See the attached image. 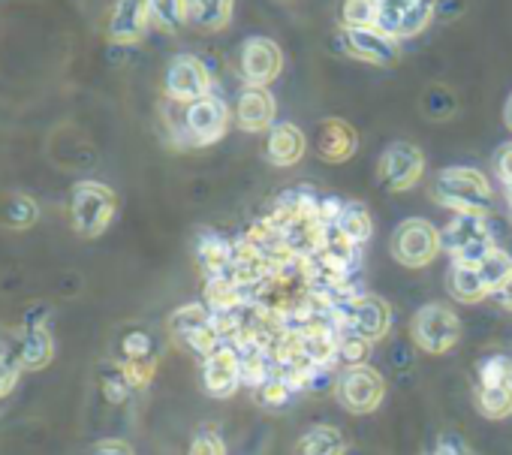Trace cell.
<instances>
[{
  "label": "cell",
  "instance_id": "cell-36",
  "mask_svg": "<svg viewBox=\"0 0 512 455\" xmlns=\"http://www.w3.org/2000/svg\"><path fill=\"white\" fill-rule=\"evenodd\" d=\"M509 359L503 356H491V359H482L479 362V383L476 386H500V383H509Z\"/></svg>",
  "mask_w": 512,
  "mask_h": 455
},
{
  "label": "cell",
  "instance_id": "cell-18",
  "mask_svg": "<svg viewBox=\"0 0 512 455\" xmlns=\"http://www.w3.org/2000/svg\"><path fill=\"white\" fill-rule=\"evenodd\" d=\"M275 115H278V106H275V97L269 94V88L244 85V91L238 97V106H235V118H238L241 130L266 133V130L275 127Z\"/></svg>",
  "mask_w": 512,
  "mask_h": 455
},
{
  "label": "cell",
  "instance_id": "cell-38",
  "mask_svg": "<svg viewBox=\"0 0 512 455\" xmlns=\"http://www.w3.org/2000/svg\"><path fill=\"white\" fill-rule=\"evenodd\" d=\"M187 455H226V446H223V440H220V434L214 428H202L193 437Z\"/></svg>",
  "mask_w": 512,
  "mask_h": 455
},
{
  "label": "cell",
  "instance_id": "cell-17",
  "mask_svg": "<svg viewBox=\"0 0 512 455\" xmlns=\"http://www.w3.org/2000/svg\"><path fill=\"white\" fill-rule=\"evenodd\" d=\"M151 28L148 16V0H115V7L109 13L106 34L112 43H139L145 31Z\"/></svg>",
  "mask_w": 512,
  "mask_h": 455
},
{
  "label": "cell",
  "instance_id": "cell-43",
  "mask_svg": "<svg viewBox=\"0 0 512 455\" xmlns=\"http://www.w3.org/2000/svg\"><path fill=\"white\" fill-rule=\"evenodd\" d=\"M434 455H470V452H467V446H464L458 437H449V434H446V437H440Z\"/></svg>",
  "mask_w": 512,
  "mask_h": 455
},
{
  "label": "cell",
  "instance_id": "cell-30",
  "mask_svg": "<svg viewBox=\"0 0 512 455\" xmlns=\"http://www.w3.org/2000/svg\"><path fill=\"white\" fill-rule=\"evenodd\" d=\"M0 214H4V223L7 226H16V230H28V226L37 223L40 217V208L31 196L25 193H10L4 199V205H0Z\"/></svg>",
  "mask_w": 512,
  "mask_h": 455
},
{
  "label": "cell",
  "instance_id": "cell-16",
  "mask_svg": "<svg viewBox=\"0 0 512 455\" xmlns=\"http://www.w3.org/2000/svg\"><path fill=\"white\" fill-rule=\"evenodd\" d=\"M202 383H205V392L214 395V398H229V395L238 392V386H241V356H238V350L232 344H223L220 350L205 356Z\"/></svg>",
  "mask_w": 512,
  "mask_h": 455
},
{
  "label": "cell",
  "instance_id": "cell-29",
  "mask_svg": "<svg viewBox=\"0 0 512 455\" xmlns=\"http://www.w3.org/2000/svg\"><path fill=\"white\" fill-rule=\"evenodd\" d=\"M338 226H341V233H344L350 242H356V245H368V239H371V233H374L371 214H368V208H365L362 202H347V205H344V214H341V220H338Z\"/></svg>",
  "mask_w": 512,
  "mask_h": 455
},
{
  "label": "cell",
  "instance_id": "cell-45",
  "mask_svg": "<svg viewBox=\"0 0 512 455\" xmlns=\"http://www.w3.org/2000/svg\"><path fill=\"white\" fill-rule=\"evenodd\" d=\"M503 115H506V118H503V121H506V127L512 130V94H509V100H506V109H503Z\"/></svg>",
  "mask_w": 512,
  "mask_h": 455
},
{
  "label": "cell",
  "instance_id": "cell-28",
  "mask_svg": "<svg viewBox=\"0 0 512 455\" xmlns=\"http://www.w3.org/2000/svg\"><path fill=\"white\" fill-rule=\"evenodd\" d=\"M151 28L163 34H175L187 22V4L184 0H148Z\"/></svg>",
  "mask_w": 512,
  "mask_h": 455
},
{
  "label": "cell",
  "instance_id": "cell-46",
  "mask_svg": "<svg viewBox=\"0 0 512 455\" xmlns=\"http://www.w3.org/2000/svg\"><path fill=\"white\" fill-rule=\"evenodd\" d=\"M506 199H509V217H512V187H506Z\"/></svg>",
  "mask_w": 512,
  "mask_h": 455
},
{
  "label": "cell",
  "instance_id": "cell-2",
  "mask_svg": "<svg viewBox=\"0 0 512 455\" xmlns=\"http://www.w3.org/2000/svg\"><path fill=\"white\" fill-rule=\"evenodd\" d=\"M172 139L178 145H190V148H205L214 145L226 136L229 130V106L220 97H202L190 106H184V112L178 115V121L166 118Z\"/></svg>",
  "mask_w": 512,
  "mask_h": 455
},
{
  "label": "cell",
  "instance_id": "cell-15",
  "mask_svg": "<svg viewBox=\"0 0 512 455\" xmlns=\"http://www.w3.org/2000/svg\"><path fill=\"white\" fill-rule=\"evenodd\" d=\"M121 368L133 389H142L151 383L157 371V344L148 332L133 329L121 338Z\"/></svg>",
  "mask_w": 512,
  "mask_h": 455
},
{
  "label": "cell",
  "instance_id": "cell-47",
  "mask_svg": "<svg viewBox=\"0 0 512 455\" xmlns=\"http://www.w3.org/2000/svg\"><path fill=\"white\" fill-rule=\"evenodd\" d=\"M509 386H512V371H509Z\"/></svg>",
  "mask_w": 512,
  "mask_h": 455
},
{
  "label": "cell",
  "instance_id": "cell-3",
  "mask_svg": "<svg viewBox=\"0 0 512 455\" xmlns=\"http://www.w3.org/2000/svg\"><path fill=\"white\" fill-rule=\"evenodd\" d=\"M440 242H443V251H449L452 266L476 269L494 251L485 214H455L446 223V230L440 233Z\"/></svg>",
  "mask_w": 512,
  "mask_h": 455
},
{
  "label": "cell",
  "instance_id": "cell-34",
  "mask_svg": "<svg viewBox=\"0 0 512 455\" xmlns=\"http://www.w3.org/2000/svg\"><path fill=\"white\" fill-rule=\"evenodd\" d=\"M338 359L347 362V368L368 365L371 359V341L353 332H338Z\"/></svg>",
  "mask_w": 512,
  "mask_h": 455
},
{
  "label": "cell",
  "instance_id": "cell-31",
  "mask_svg": "<svg viewBox=\"0 0 512 455\" xmlns=\"http://www.w3.org/2000/svg\"><path fill=\"white\" fill-rule=\"evenodd\" d=\"M476 272H479V281L485 284L488 296H494V293L503 287V281L512 275V257H509L506 251L494 248V251H491V254L476 266Z\"/></svg>",
  "mask_w": 512,
  "mask_h": 455
},
{
  "label": "cell",
  "instance_id": "cell-24",
  "mask_svg": "<svg viewBox=\"0 0 512 455\" xmlns=\"http://www.w3.org/2000/svg\"><path fill=\"white\" fill-rule=\"evenodd\" d=\"M232 254H235V248L229 242H223L220 236H202L196 242V260L208 278L226 275V269L232 266Z\"/></svg>",
  "mask_w": 512,
  "mask_h": 455
},
{
  "label": "cell",
  "instance_id": "cell-9",
  "mask_svg": "<svg viewBox=\"0 0 512 455\" xmlns=\"http://www.w3.org/2000/svg\"><path fill=\"white\" fill-rule=\"evenodd\" d=\"M425 175V154L413 142H395L377 163V181L389 193H404Z\"/></svg>",
  "mask_w": 512,
  "mask_h": 455
},
{
  "label": "cell",
  "instance_id": "cell-37",
  "mask_svg": "<svg viewBox=\"0 0 512 455\" xmlns=\"http://www.w3.org/2000/svg\"><path fill=\"white\" fill-rule=\"evenodd\" d=\"M253 392H256V401H260L263 407H272V410L284 407V404L290 401V395H293L281 377H272L269 383H263L260 389H253Z\"/></svg>",
  "mask_w": 512,
  "mask_h": 455
},
{
  "label": "cell",
  "instance_id": "cell-20",
  "mask_svg": "<svg viewBox=\"0 0 512 455\" xmlns=\"http://www.w3.org/2000/svg\"><path fill=\"white\" fill-rule=\"evenodd\" d=\"M302 356L320 368H332L338 362V329L329 320H317L299 332Z\"/></svg>",
  "mask_w": 512,
  "mask_h": 455
},
{
  "label": "cell",
  "instance_id": "cell-35",
  "mask_svg": "<svg viewBox=\"0 0 512 455\" xmlns=\"http://www.w3.org/2000/svg\"><path fill=\"white\" fill-rule=\"evenodd\" d=\"M130 392H133V386H130V380H127V374H124L121 365L103 371V395H106V401L121 404V401L130 398Z\"/></svg>",
  "mask_w": 512,
  "mask_h": 455
},
{
  "label": "cell",
  "instance_id": "cell-11",
  "mask_svg": "<svg viewBox=\"0 0 512 455\" xmlns=\"http://www.w3.org/2000/svg\"><path fill=\"white\" fill-rule=\"evenodd\" d=\"M437 0H380V31L401 40L425 31L434 22Z\"/></svg>",
  "mask_w": 512,
  "mask_h": 455
},
{
  "label": "cell",
  "instance_id": "cell-19",
  "mask_svg": "<svg viewBox=\"0 0 512 455\" xmlns=\"http://www.w3.org/2000/svg\"><path fill=\"white\" fill-rule=\"evenodd\" d=\"M359 133L344 118H323L317 127V154L326 163H344L356 154Z\"/></svg>",
  "mask_w": 512,
  "mask_h": 455
},
{
  "label": "cell",
  "instance_id": "cell-32",
  "mask_svg": "<svg viewBox=\"0 0 512 455\" xmlns=\"http://www.w3.org/2000/svg\"><path fill=\"white\" fill-rule=\"evenodd\" d=\"M341 25L344 28H377L380 25V0H341Z\"/></svg>",
  "mask_w": 512,
  "mask_h": 455
},
{
  "label": "cell",
  "instance_id": "cell-23",
  "mask_svg": "<svg viewBox=\"0 0 512 455\" xmlns=\"http://www.w3.org/2000/svg\"><path fill=\"white\" fill-rule=\"evenodd\" d=\"M347 440L335 425H311L296 440V455H344Z\"/></svg>",
  "mask_w": 512,
  "mask_h": 455
},
{
  "label": "cell",
  "instance_id": "cell-1",
  "mask_svg": "<svg viewBox=\"0 0 512 455\" xmlns=\"http://www.w3.org/2000/svg\"><path fill=\"white\" fill-rule=\"evenodd\" d=\"M431 199L455 214H488L491 187L488 178L473 166H446L431 181Z\"/></svg>",
  "mask_w": 512,
  "mask_h": 455
},
{
  "label": "cell",
  "instance_id": "cell-41",
  "mask_svg": "<svg viewBox=\"0 0 512 455\" xmlns=\"http://www.w3.org/2000/svg\"><path fill=\"white\" fill-rule=\"evenodd\" d=\"M94 455H133V446L124 440H100L94 446Z\"/></svg>",
  "mask_w": 512,
  "mask_h": 455
},
{
  "label": "cell",
  "instance_id": "cell-44",
  "mask_svg": "<svg viewBox=\"0 0 512 455\" xmlns=\"http://www.w3.org/2000/svg\"><path fill=\"white\" fill-rule=\"evenodd\" d=\"M494 299H497V305H500V308L512 311V275H509V278L503 281V287H500V290L494 293Z\"/></svg>",
  "mask_w": 512,
  "mask_h": 455
},
{
  "label": "cell",
  "instance_id": "cell-8",
  "mask_svg": "<svg viewBox=\"0 0 512 455\" xmlns=\"http://www.w3.org/2000/svg\"><path fill=\"white\" fill-rule=\"evenodd\" d=\"M211 88H214V79L196 55H175L169 61L163 91L172 103L190 106L202 97H211Z\"/></svg>",
  "mask_w": 512,
  "mask_h": 455
},
{
  "label": "cell",
  "instance_id": "cell-5",
  "mask_svg": "<svg viewBox=\"0 0 512 455\" xmlns=\"http://www.w3.org/2000/svg\"><path fill=\"white\" fill-rule=\"evenodd\" d=\"M443 242L437 226L422 220V217H410L404 223H398V230L392 233V260L401 263L404 269H425L428 263L437 260Z\"/></svg>",
  "mask_w": 512,
  "mask_h": 455
},
{
  "label": "cell",
  "instance_id": "cell-22",
  "mask_svg": "<svg viewBox=\"0 0 512 455\" xmlns=\"http://www.w3.org/2000/svg\"><path fill=\"white\" fill-rule=\"evenodd\" d=\"M187 22L199 31H223L232 22L235 0H184Z\"/></svg>",
  "mask_w": 512,
  "mask_h": 455
},
{
  "label": "cell",
  "instance_id": "cell-26",
  "mask_svg": "<svg viewBox=\"0 0 512 455\" xmlns=\"http://www.w3.org/2000/svg\"><path fill=\"white\" fill-rule=\"evenodd\" d=\"M476 407L485 419H503L512 413V386L500 383V386H476L473 392Z\"/></svg>",
  "mask_w": 512,
  "mask_h": 455
},
{
  "label": "cell",
  "instance_id": "cell-4",
  "mask_svg": "<svg viewBox=\"0 0 512 455\" xmlns=\"http://www.w3.org/2000/svg\"><path fill=\"white\" fill-rule=\"evenodd\" d=\"M118 199L115 193L100 181H79L70 196V220L73 230L85 239H97L109 230L115 217Z\"/></svg>",
  "mask_w": 512,
  "mask_h": 455
},
{
  "label": "cell",
  "instance_id": "cell-10",
  "mask_svg": "<svg viewBox=\"0 0 512 455\" xmlns=\"http://www.w3.org/2000/svg\"><path fill=\"white\" fill-rule=\"evenodd\" d=\"M335 392L350 413H374L386 398V383L374 368L356 365L335 380Z\"/></svg>",
  "mask_w": 512,
  "mask_h": 455
},
{
  "label": "cell",
  "instance_id": "cell-39",
  "mask_svg": "<svg viewBox=\"0 0 512 455\" xmlns=\"http://www.w3.org/2000/svg\"><path fill=\"white\" fill-rule=\"evenodd\" d=\"M19 374H22V365L16 356H7V353H0V398H7L16 383H19Z\"/></svg>",
  "mask_w": 512,
  "mask_h": 455
},
{
  "label": "cell",
  "instance_id": "cell-6",
  "mask_svg": "<svg viewBox=\"0 0 512 455\" xmlns=\"http://www.w3.org/2000/svg\"><path fill=\"white\" fill-rule=\"evenodd\" d=\"M332 326L338 332H353L368 341H380L392 326V308L380 296H356L332 308Z\"/></svg>",
  "mask_w": 512,
  "mask_h": 455
},
{
  "label": "cell",
  "instance_id": "cell-21",
  "mask_svg": "<svg viewBox=\"0 0 512 455\" xmlns=\"http://www.w3.org/2000/svg\"><path fill=\"white\" fill-rule=\"evenodd\" d=\"M305 148H308V139L305 133L296 127V124H275L269 130V145H266V157L272 166H296L302 157H305Z\"/></svg>",
  "mask_w": 512,
  "mask_h": 455
},
{
  "label": "cell",
  "instance_id": "cell-27",
  "mask_svg": "<svg viewBox=\"0 0 512 455\" xmlns=\"http://www.w3.org/2000/svg\"><path fill=\"white\" fill-rule=\"evenodd\" d=\"M214 320V314L208 311V305H181L178 311H172L169 317V332L178 338V341H187L193 332H199L202 326H208Z\"/></svg>",
  "mask_w": 512,
  "mask_h": 455
},
{
  "label": "cell",
  "instance_id": "cell-25",
  "mask_svg": "<svg viewBox=\"0 0 512 455\" xmlns=\"http://www.w3.org/2000/svg\"><path fill=\"white\" fill-rule=\"evenodd\" d=\"M446 284H449L452 299H458V302H464V305H476V302H482V299L488 296L485 284L479 281V272L470 269V266H452Z\"/></svg>",
  "mask_w": 512,
  "mask_h": 455
},
{
  "label": "cell",
  "instance_id": "cell-14",
  "mask_svg": "<svg viewBox=\"0 0 512 455\" xmlns=\"http://www.w3.org/2000/svg\"><path fill=\"white\" fill-rule=\"evenodd\" d=\"M344 52L374 67H395L401 58L398 40L380 28H344Z\"/></svg>",
  "mask_w": 512,
  "mask_h": 455
},
{
  "label": "cell",
  "instance_id": "cell-12",
  "mask_svg": "<svg viewBox=\"0 0 512 455\" xmlns=\"http://www.w3.org/2000/svg\"><path fill=\"white\" fill-rule=\"evenodd\" d=\"M55 356V341L49 332V311L46 308H31L19 335V347H16V359L22 365V371H40L52 362Z\"/></svg>",
  "mask_w": 512,
  "mask_h": 455
},
{
  "label": "cell",
  "instance_id": "cell-40",
  "mask_svg": "<svg viewBox=\"0 0 512 455\" xmlns=\"http://www.w3.org/2000/svg\"><path fill=\"white\" fill-rule=\"evenodd\" d=\"M494 172L503 181V187H512V142H506L503 148H497V154H494Z\"/></svg>",
  "mask_w": 512,
  "mask_h": 455
},
{
  "label": "cell",
  "instance_id": "cell-7",
  "mask_svg": "<svg viewBox=\"0 0 512 455\" xmlns=\"http://www.w3.org/2000/svg\"><path fill=\"white\" fill-rule=\"evenodd\" d=\"M410 335H413V341L425 353L443 356V353L458 347V341H461V320L446 305L431 302V305L416 311V317L410 323Z\"/></svg>",
  "mask_w": 512,
  "mask_h": 455
},
{
  "label": "cell",
  "instance_id": "cell-33",
  "mask_svg": "<svg viewBox=\"0 0 512 455\" xmlns=\"http://www.w3.org/2000/svg\"><path fill=\"white\" fill-rule=\"evenodd\" d=\"M458 109V100L452 94V88L446 85H428L425 97H422V112L428 115V121H449Z\"/></svg>",
  "mask_w": 512,
  "mask_h": 455
},
{
  "label": "cell",
  "instance_id": "cell-13",
  "mask_svg": "<svg viewBox=\"0 0 512 455\" xmlns=\"http://www.w3.org/2000/svg\"><path fill=\"white\" fill-rule=\"evenodd\" d=\"M284 70V52L269 37H250L241 49V79L253 88H269Z\"/></svg>",
  "mask_w": 512,
  "mask_h": 455
},
{
  "label": "cell",
  "instance_id": "cell-42",
  "mask_svg": "<svg viewBox=\"0 0 512 455\" xmlns=\"http://www.w3.org/2000/svg\"><path fill=\"white\" fill-rule=\"evenodd\" d=\"M464 10V0H437V10H434V19L440 22H449L452 16H458Z\"/></svg>",
  "mask_w": 512,
  "mask_h": 455
}]
</instances>
